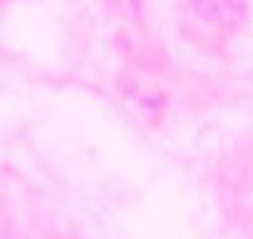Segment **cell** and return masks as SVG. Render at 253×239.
<instances>
[]
</instances>
